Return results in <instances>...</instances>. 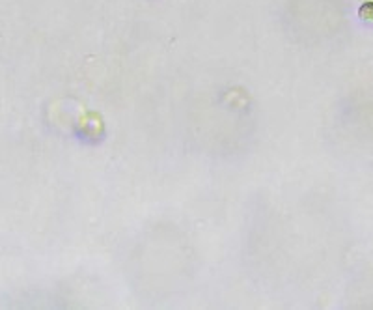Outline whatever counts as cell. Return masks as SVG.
Here are the masks:
<instances>
[{
    "label": "cell",
    "mask_w": 373,
    "mask_h": 310,
    "mask_svg": "<svg viewBox=\"0 0 373 310\" xmlns=\"http://www.w3.org/2000/svg\"><path fill=\"white\" fill-rule=\"evenodd\" d=\"M360 17L362 19L369 21V23H373V2H367V4H364V6L360 8Z\"/></svg>",
    "instance_id": "obj_1"
}]
</instances>
